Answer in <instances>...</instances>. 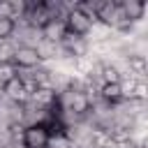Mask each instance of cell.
<instances>
[{
  "mask_svg": "<svg viewBox=\"0 0 148 148\" xmlns=\"http://www.w3.org/2000/svg\"><path fill=\"white\" fill-rule=\"evenodd\" d=\"M97 21L113 32H130V28H132V23L125 18L118 0H102V7L97 12Z\"/></svg>",
  "mask_w": 148,
  "mask_h": 148,
  "instance_id": "6da1fadb",
  "label": "cell"
},
{
  "mask_svg": "<svg viewBox=\"0 0 148 148\" xmlns=\"http://www.w3.org/2000/svg\"><path fill=\"white\" fill-rule=\"evenodd\" d=\"M14 46H25V49H35L44 37H42V28H35L30 23H14L12 37Z\"/></svg>",
  "mask_w": 148,
  "mask_h": 148,
  "instance_id": "7a4b0ae2",
  "label": "cell"
},
{
  "mask_svg": "<svg viewBox=\"0 0 148 148\" xmlns=\"http://www.w3.org/2000/svg\"><path fill=\"white\" fill-rule=\"evenodd\" d=\"M49 143H51V132L46 125H35V127L21 130V146L23 148H49Z\"/></svg>",
  "mask_w": 148,
  "mask_h": 148,
  "instance_id": "3957f363",
  "label": "cell"
},
{
  "mask_svg": "<svg viewBox=\"0 0 148 148\" xmlns=\"http://www.w3.org/2000/svg\"><path fill=\"white\" fill-rule=\"evenodd\" d=\"M92 23H95V18H90L88 14H83L79 7L69 9L67 16H65V30L72 32V35H79V37H86L88 30L92 28Z\"/></svg>",
  "mask_w": 148,
  "mask_h": 148,
  "instance_id": "277c9868",
  "label": "cell"
},
{
  "mask_svg": "<svg viewBox=\"0 0 148 148\" xmlns=\"http://www.w3.org/2000/svg\"><path fill=\"white\" fill-rule=\"evenodd\" d=\"M58 44H60V49H62L67 56H72V58H76V60L83 58V56H88V51H90L88 39H86V37H79V35H72V32H65Z\"/></svg>",
  "mask_w": 148,
  "mask_h": 148,
  "instance_id": "5b68a950",
  "label": "cell"
},
{
  "mask_svg": "<svg viewBox=\"0 0 148 148\" xmlns=\"http://www.w3.org/2000/svg\"><path fill=\"white\" fill-rule=\"evenodd\" d=\"M118 5H120L123 14H125V18L130 23H136V21H143L146 18L148 7H146L143 0H118Z\"/></svg>",
  "mask_w": 148,
  "mask_h": 148,
  "instance_id": "8992f818",
  "label": "cell"
},
{
  "mask_svg": "<svg viewBox=\"0 0 148 148\" xmlns=\"http://www.w3.org/2000/svg\"><path fill=\"white\" fill-rule=\"evenodd\" d=\"M35 53H37L39 62H44V65H51V62H56V60L62 56V49H60V44H58V42L42 39V42L35 46Z\"/></svg>",
  "mask_w": 148,
  "mask_h": 148,
  "instance_id": "52a82bcc",
  "label": "cell"
},
{
  "mask_svg": "<svg viewBox=\"0 0 148 148\" xmlns=\"http://www.w3.org/2000/svg\"><path fill=\"white\" fill-rule=\"evenodd\" d=\"M12 65H14L16 69H32V67H37V65H42V62H39V58H37L35 49L16 46L14 58H12Z\"/></svg>",
  "mask_w": 148,
  "mask_h": 148,
  "instance_id": "ba28073f",
  "label": "cell"
},
{
  "mask_svg": "<svg viewBox=\"0 0 148 148\" xmlns=\"http://www.w3.org/2000/svg\"><path fill=\"white\" fill-rule=\"evenodd\" d=\"M2 97L9 99V102H14V104H23V102L30 97V90L14 76L9 83H5V88H2Z\"/></svg>",
  "mask_w": 148,
  "mask_h": 148,
  "instance_id": "9c48e42d",
  "label": "cell"
},
{
  "mask_svg": "<svg viewBox=\"0 0 148 148\" xmlns=\"http://www.w3.org/2000/svg\"><path fill=\"white\" fill-rule=\"evenodd\" d=\"M65 21H49L44 28H42V37L49 39V42H60L62 35H65Z\"/></svg>",
  "mask_w": 148,
  "mask_h": 148,
  "instance_id": "30bf717a",
  "label": "cell"
},
{
  "mask_svg": "<svg viewBox=\"0 0 148 148\" xmlns=\"http://www.w3.org/2000/svg\"><path fill=\"white\" fill-rule=\"evenodd\" d=\"M14 76H16V67H14L12 62H0V83L5 86V83H9Z\"/></svg>",
  "mask_w": 148,
  "mask_h": 148,
  "instance_id": "8fae6325",
  "label": "cell"
},
{
  "mask_svg": "<svg viewBox=\"0 0 148 148\" xmlns=\"http://www.w3.org/2000/svg\"><path fill=\"white\" fill-rule=\"evenodd\" d=\"M12 30H14V23L9 18H2L0 16V39H9L12 37Z\"/></svg>",
  "mask_w": 148,
  "mask_h": 148,
  "instance_id": "7c38bea8",
  "label": "cell"
}]
</instances>
